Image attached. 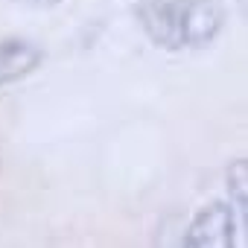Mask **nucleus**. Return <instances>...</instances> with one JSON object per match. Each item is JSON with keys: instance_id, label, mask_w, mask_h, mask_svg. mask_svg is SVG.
Wrapping results in <instances>:
<instances>
[{"instance_id": "4", "label": "nucleus", "mask_w": 248, "mask_h": 248, "mask_svg": "<svg viewBox=\"0 0 248 248\" xmlns=\"http://www.w3.org/2000/svg\"><path fill=\"white\" fill-rule=\"evenodd\" d=\"M44 62V50L30 38H3L0 41V88L15 85L35 73Z\"/></svg>"}, {"instance_id": "2", "label": "nucleus", "mask_w": 248, "mask_h": 248, "mask_svg": "<svg viewBox=\"0 0 248 248\" xmlns=\"http://www.w3.org/2000/svg\"><path fill=\"white\" fill-rule=\"evenodd\" d=\"M181 6H184V0H140L135 9L138 24L143 27L146 38L167 53H175L184 47Z\"/></svg>"}, {"instance_id": "3", "label": "nucleus", "mask_w": 248, "mask_h": 248, "mask_svg": "<svg viewBox=\"0 0 248 248\" xmlns=\"http://www.w3.org/2000/svg\"><path fill=\"white\" fill-rule=\"evenodd\" d=\"M228 9L222 0H184L181 6V35L184 47H207L225 30Z\"/></svg>"}, {"instance_id": "1", "label": "nucleus", "mask_w": 248, "mask_h": 248, "mask_svg": "<svg viewBox=\"0 0 248 248\" xmlns=\"http://www.w3.org/2000/svg\"><path fill=\"white\" fill-rule=\"evenodd\" d=\"M236 242V213L228 202L204 204L187 225L181 245L184 248H231Z\"/></svg>"}, {"instance_id": "5", "label": "nucleus", "mask_w": 248, "mask_h": 248, "mask_svg": "<svg viewBox=\"0 0 248 248\" xmlns=\"http://www.w3.org/2000/svg\"><path fill=\"white\" fill-rule=\"evenodd\" d=\"M228 196L233 210L239 213L248 210V161L245 158H236L228 167Z\"/></svg>"}, {"instance_id": "6", "label": "nucleus", "mask_w": 248, "mask_h": 248, "mask_svg": "<svg viewBox=\"0 0 248 248\" xmlns=\"http://www.w3.org/2000/svg\"><path fill=\"white\" fill-rule=\"evenodd\" d=\"M15 3L30 6V9H53V6H59V3H62V0H15Z\"/></svg>"}]
</instances>
